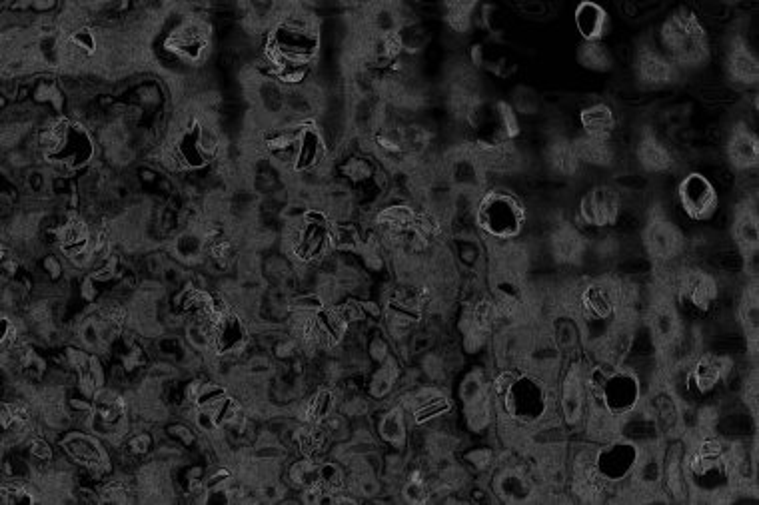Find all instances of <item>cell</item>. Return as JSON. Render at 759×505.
Wrapping results in <instances>:
<instances>
[{
	"mask_svg": "<svg viewBox=\"0 0 759 505\" xmlns=\"http://www.w3.org/2000/svg\"><path fill=\"white\" fill-rule=\"evenodd\" d=\"M574 146H576V152H578L582 166L588 164L594 168H610L616 160L614 148L606 140H594L588 136H580L578 140H574Z\"/></svg>",
	"mask_w": 759,
	"mask_h": 505,
	"instance_id": "ac0fdd59",
	"label": "cell"
},
{
	"mask_svg": "<svg viewBox=\"0 0 759 505\" xmlns=\"http://www.w3.org/2000/svg\"><path fill=\"white\" fill-rule=\"evenodd\" d=\"M680 70L698 68L710 60V40L700 16L682 6L672 12L660 28V48Z\"/></svg>",
	"mask_w": 759,
	"mask_h": 505,
	"instance_id": "6da1fadb",
	"label": "cell"
},
{
	"mask_svg": "<svg viewBox=\"0 0 759 505\" xmlns=\"http://www.w3.org/2000/svg\"><path fill=\"white\" fill-rule=\"evenodd\" d=\"M30 454H32V458H36L40 462L52 460V450H50V446L44 440H34L30 444Z\"/></svg>",
	"mask_w": 759,
	"mask_h": 505,
	"instance_id": "cb8c5ba5",
	"label": "cell"
},
{
	"mask_svg": "<svg viewBox=\"0 0 759 505\" xmlns=\"http://www.w3.org/2000/svg\"><path fill=\"white\" fill-rule=\"evenodd\" d=\"M578 60L584 68L594 72H608L614 64L610 50L602 42H582L578 50Z\"/></svg>",
	"mask_w": 759,
	"mask_h": 505,
	"instance_id": "ffe728a7",
	"label": "cell"
},
{
	"mask_svg": "<svg viewBox=\"0 0 759 505\" xmlns=\"http://www.w3.org/2000/svg\"><path fill=\"white\" fill-rule=\"evenodd\" d=\"M466 462L480 474H490L494 472L498 460H496V452L492 448H476L472 452L466 454Z\"/></svg>",
	"mask_w": 759,
	"mask_h": 505,
	"instance_id": "603a6c76",
	"label": "cell"
},
{
	"mask_svg": "<svg viewBox=\"0 0 759 505\" xmlns=\"http://www.w3.org/2000/svg\"><path fill=\"white\" fill-rule=\"evenodd\" d=\"M576 26L584 42H602L608 30V12L594 2H584L576 10Z\"/></svg>",
	"mask_w": 759,
	"mask_h": 505,
	"instance_id": "2e32d148",
	"label": "cell"
},
{
	"mask_svg": "<svg viewBox=\"0 0 759 505\" xmlns=\"http://www.w3.org/2000/svg\"><path fill=\"white\" fill-rule=\"evenodd\" d=\"M680 72L656 46H642L636 54V76L644 88H666L680 78Z\"/></svg>",
	"mask_w": 759,
	"mask_h": 505,
	"instance_id": "9c48e42d",
	"label": "cell"
},
{
	"mask_svg": "<svg viewBox=\"0 0 759 505\" xmlns=\"http://www.w3.org/2000/svg\"><path fill=\"white\" fill-rule=\"evenodd\" d=\"M546 164L548 168L562 178H574L582 170V162L578 158L574 140L554 138L546 148Z\"/></svg>",
	"mask_w": 759,
	"mask_h": 505,
	"instance_id": "9a60e30c",
	"label": "cell"
},
{
	"mask_svg": "<svg viewBox=\"0 0 759 505\" xmlns=\"http://www.w3.org/2000/svg\"><path fill=\"white\" fill-rule=\"evenodd\" d=\"M738 324L746 336L748 350L756 352L758 344V290L756 284H748L738 300Z\"/></svg>",
	"mask_w": 759,
	"mask_h": 505,
	"instance_id": "e0dca14e",
	"label": "cell"
},
{
	"mask_svg": "<svg viewBox=\"0 0 759 505\" xmlns=\"http://www.w3.org/2000/svg\"><path fill=\"white\" fill-rule=\"evenodd\" d=\"M726 154L734 170L752 172L758 168V136L746 124H736L726 142Z\"/></svg>",
	"mask_w": 759,
	"mask_h": 505,
	"instance_id": "7c38bea8",
	"label": "cell"
},
{
	"mask_svg": "<svg viewBox=\"0 0 759 505\" xmlns=\"http://www.w3.org/2000/svg\"><path fill=\"white\" fill-rule=\"evenodd\" d=\"M396 382H398V364L394 358H386L370 382L372 398H376V400L388 398L392 394Z\"/></svg>",
	"mask_w": 759,
	"mask_h": 505,
	"instance_id": "44dd1931",
	"label": "cell"
},
{
	"mask_svg": "<svg viewBox=\"0 0 759 505\" xmlns=\"http://www.w3.org/2000/svg\"><path fill=\"white\" fill-rule=\"evenodd\" d=\"M732 238H734L736 250L744 258V264H748L750 260H756L759 244L758 212H756V204L750 198H746L734 212Z\"/></svg>",
	"mask_w": 759,
	"mask_h": 505,
	"instance_id": "30bf717a",
	"label": "cell"
},
{
	"mask_svg": "<svg viewBox=\"0 0 759 505\" xmlns=\"http://www.w3.org/2000/svg\"><path fill=\"white\" fill-rule=\"evenodd\" d=\"M476 224L492 242H514L526 226V208L506 190H488L476 204Z\"/></svg>",
	"mask_w": 759,
	"mask_h": 505,
	"instance_id": "7a4b0ae2",
	"label": "cell"
},
{
	"mask_svg": "<svg viewBox=\"0 0 759 505\" xmlns=\"http://www.w3.org/2000/svg\"><path fill=\"white\" fill-rule=\"evenodd\" d=\"M580 122L584 128V136L594 140H606L610 142L612 134L616 132L618 118L610 104L596 102L580 112Z\"/></svg>",
	"mask_w": 759,
	"mask_h": 505,
	"instance_id": "5bb4252c",
	"label": "cell"
},
{
	"mask_svg": "<svg viewBox=\"0 0 759 505\" xmlns=\"http://www.w3.org/2000/svg\"><path fill=\"white\" fill-rule=\"evenodd\" d=\"M474 8H476L474 2H452V4H448V14H446L448 26L458 34H466L474 26V16H472Z\"/></svg>",
	"mask_w": 759,
	"mask_h": 505,
	"instance_id": "7402d4cb",
	"label": "cell"
},
{
	"mask_svg": "<svg viewBox=\"0 0 759 505\" xmlns=\"http://www.w3.org/2000/svg\"><path fill=\"white\" fill-rule=\"evenodd\" d=\"M150 436H146V434H138V436H134L130 442H128V450L132 452V454H146L148 452V448H150Z\"/></svg>",
	"mask_w": 759,
	"mask_h": 505,
	"instance_id": "d4e9b609",
	"label": "cell"
},
{
	"mask_svg": "<svg viewBox=\"0 0 759 505\" xmlns=\"http://www.w3.org/2000/svg\"><path fill=\"white\" fill-rule=\"evenodd\" d=\"M646 254L658 266H672L686 252L684 232L662 212H654L642 232Z\"/></svg>",
	"mask_w": 759,
	"mask_h": 505,
	"instance_id": "277c9868",
	"label": "cell"
},
{
	"mask_svg": "<svg viewBox=\"0 0 759 505\" xmlns=\"http://www.w3.org/2000/svg\"><path fill=\"white\" fill-rule=\"evenodd\" d=\"M588 236L580 226L562 222L558 224L548 238V250L556 264L560 266H580L588 254Z\"/></svg>",
	"mask_w": 759,
	"mask_h": 505,
	"instance_id": "ba28073f",
	"label": "cell"
},
{
	"mask_svg": "<svg viewBox=\"0 0 759 505\" xmlns=\"http://www.w3.org/2000/svg\"><path fill=\"white\" fill-rule=\"evenodd\" d=\"M636 158L648 174H668L678 166L674 152L654 132H644L636 146Z\"/></svg>",
	"mask_w": 759,
	"mask_h": 505,
	"instance_id": "4fadbf2b",
	"label": "cell"
},
{
	"mask_svg": "<svg viewBox=\"0 0 759 505\" xmlns=\"http://www.w3.org/2000/svg\"><path fill=\"white\" fill-rule=\"evenodd\" d=\"M678 198L686 216L696 222L712 220L720 206L716 186L700 172H690L682 178L678 186Z\"/></svg>",
	"mask_w": 759,
	"mask_h": 505,
	"instance_id": "52a82bcc",
	"label": "cell"
},
{
	"mask_svg": "<svg viewBox=\"0 0 759 505\" xmlns=\"http://www.w3.org/2000/svg\"><path fill=\"white\" fill-rule=\"evenodd\" d=\"M378 436L390 444L392 448L400 450L406 446L408 432H406V408L402 404L394 406L378 420Z\"/></svg>",
	"mask_w": 759,
	"mask_h": 505,
	"instance_id": "d6986e66",
	"label": "cell"
},
{
	"mask_svg": "<svg viewBox=\"0 0 759 505\" xmlns=\"http://www.w3.org/2000/svg\"><path fill=\"white\" fill-rule=\"evenodd\" d=\"M492 474L490 492L506 504L530 502L540 494V490H544V486L538 484V468L528 470L522 464H508Z\"/></svg>",
	"mask_w": 759,
	"mask_h": 505,
	"instance_id": "8992f818",
	"label": "cell"
},
{
	"mask_svg": "<svg viewBox=\"0 0 759 505\" xmlns=\"http://www.w3.org/2000/svg\"><path fill=\"white\" fill-rule=\"evenodd\" d=\"M726 72L732 84L750 88L758 84V56L750 48V44L744 38H736L730 44L728 58H726Z\"/></svg>",
	"mask_w": 759,
	"mask_h": 505,
	"instance_id": "8fae6325",
	"label": "cell"
},
{
	"mask_svg": "<svg viewBox=\"0 0 759 505\" xmlns=\"http://www.w3.org/2000/svg\"><path fill=\"white\" fill-rule=\"evenodd\" d=\"M586 370L588 364L584 360H574L566 364L556 382V406L558 420L566 430H584L590 400L586 388Z\"/></svg>",
	"mask_w": 759,
	"mask_h": 505,
	"instance_id": "3957f363",
	"label": "cell"
},
{
	"mask_svg": "<svg viewBox=\"0 0 759 505\" xmlns=\"http://www.w3.org/2000/svg\"><path fill=\"white\" fill-rule=\"evenodd\" d=\"M624 212L622 190L614 184H598L578 204V220L584 228L604 230L620 224Z\"/></svg>",
	"mask_w": 759,
	"mask_h": 505,
	"instance_id": "5b68a950",
	"label": "cell"
}]
</instances>
